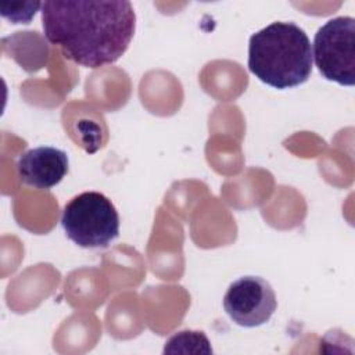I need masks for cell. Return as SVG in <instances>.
I'll list each match as a JSON object with an SVG mask.
<instances>
[{
	"label": "cell",
	"instance_id": "6da1fadb",
	"mask_svg": "<svg viewBox=\"0 0 355 355\" xmlns=\"http://www.w3.org/2000/svg\"><path fill=\"white\" fill-rule=\"evenodd\" d=\"M40 12L46 39L86 68L118 61L136 29L133 6L126 0H51L42 3Z\"/></svg>",
	"mask_w": 355,
	"mask_h": 355
},
{
	"label": "cell",
	"instance_id": "52a82bcc",
	"mask_svg": "<svg viewBox=\"0 0 355 355\" xmlns=\"http://www.w3.org/2000/svg\"><path fill=\"white\" fill-rule=\"evenodd\" d=\"M164 354H212V348L202 331L183 330L165 343Z\"/></svg>",
	"mask_w": 355,
	"mask_h": 355
},
{
	"label": "cell",
	"instance_id": "5b68a950",
	"mask_svg": "<svg viewBox=\"0 0 355 355\" xmlns=\"http://www.w3.org/2000/svg\"><path fill=\"white\" fill-rule=\"evenodd\" d=\"M223 308L236 324L257 327L272 318L277 300L269 282L259 276H243L229 286Z\"/></svg>",
	"mask_w": 355,
	"mask_h": 355
},
{
	"label": "cell",
	"instance_id": "7a4b0ae2",
	"mask_svg": "<svg viewBox=\"0 0 355 355\" xmlns=\"http://www.w3.org/2000/svg\"><path fill=\"white\" fill-rule=\"evenodd\" d=\"M312 61L309 37L294 22H272L250 37L248 69L275 89L305 83L312 73Z\"/></svg>",
	"mask_w": 355,
	"mask_h": 355
},
{
	"label": "cell",
	"instance_id": "277c9868",
	"mask_svg": "<svg viewBox=\"0 0 355 355\" xmlns=\"http://www.w3.org/2000/svg\"><path fill=\"white\" fill-rule=\"evenodd\" d=\"M312 58L322 76L343 86L355 85V19L336 17L315 33Z\"/></svg>",
	"mask_w": 355,
	"mask_h": 355
},
{
	"label": "cell",
	"instance_id": "3957f363",
	"mask_svg": "<svg viewBox=\"0 0 355 355\" xmlns=\"http://www.w3.org/2000/svg\"><path fill=\"white\" fill-rule=\"evenodd\" d=\"M61 225L67 237L82 248H104L119 236L118 211L98 191H83L69 200Z\"/></svg>",
	"mask_w": 355,
	"mask_h": 355
},
{
	"label": "cell",
	"instance_id": "8992f818",
	"mask_svg": "<svg viewBox=\"0 0 355 355\" xmlns=\"http://www.w3.org/2000/svg\"><path fill=\"white\" fill-rule=\"evenodd\" d=\"M68 166L67 153L50 146L31 148L17 161L19 179L28 186L44 190L58 184L68 173Z\"/></svg>",
	"mask_w": 355,
	"mask_h": 355
}]
</instances>
